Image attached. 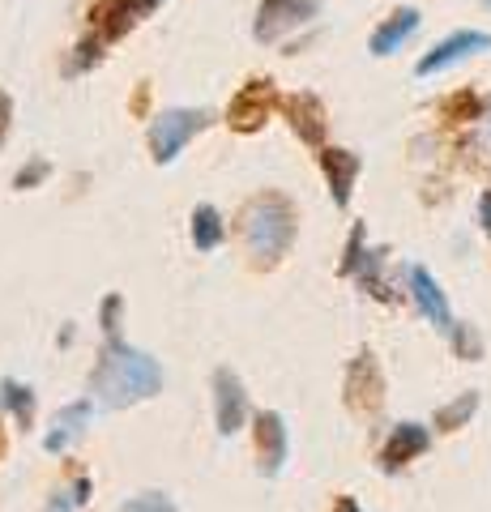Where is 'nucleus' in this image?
Masks as SVG:
<instances>
[{
    "label": "nucleus",
    "mask_w": 491,
    "mask_h": 512,
    "mask_svg": "<svg viewBox=\"0 0 491 512\" xmlns=\"http://www.w3.org/2000/svg\"><path fill=\"white\" fill-rule=\"evenodd\" d=\"M0 406L13 414L18 427H35V389L18 376H0Z\"/></svg>",
    "instance_id": "obj_18"
},
{
    "label": "nucleus",
    "mask_w": 491,
    "mask_h": 512,
    "mask_svg": "<svg viewBox=\"0 0 491 512\" xmlns=\"http://www.w3.org/2000/svg\"><path fill=\"white\" fill-rule=\"evenodd\" d=\"M210 389H214V427H218V436H223V440L240 436V431L252 423V410H248V389H244V380L235 376L231 367H214Z\"/></svg>",
    "instance_id": "obj_6"
},
{
    "label": "nucleus",
    "mask_w": 491,
    "mask_h": 512,
    "mask_svg": "<svg viewBox=\"0 0 491 512\" xmlns=\"http://www.w3.org/2000/svg\"><path fill=\"white\" fill-rule=\"evenodd\" d=\"M274 107H282V94L274 86V77H252V82H244L240 90L231 94L227 103V124L235 128V133H261V128L269 124V116H274Z\"/></svg>",
    "instance_id": "obj_5"
},
{
    "label": "nucleus",
    "mask_w": 491,
    "mask_h": 512,
    "mask_svg": "<svg viewBox=\"0 0 491 512\" xmlns=\"http://www.w3.org/2000/svg\"><path fill=\"white\" fill-rule=\"evenodd\" d=\"M120 325H124V295L120 291H107L99 303V329L107 342H120Z\"/></svg>",
    "instance_id": "obj_26"
},
{
    "label": "nucleus",
    "mask_w": 491,
    "mask_h": 512,
    "mask_svg": "<svg viewBox=\"0 0 491 512\" xmlns=\"http://www.w3.org/2000/svg\"><path fill=\"white\" fill-rule=\"evenodd\" d=\"M487 47H491V35H487V30H453L449 39H440L432 52H427V56L415 64V73H419V77H436V73L453 69V64L470 60L474 52H487Z\"/></svg>",
    "instance_id": "obj_10"
},
{
    "label": "nucleus",
    "mask_w": 491,
    "mask_h": 512,
    "mask_svg": "<svg viewBox=\"0 0 491 512\" xmlns=\"http://www.w3.org/2000/svg\"><path fill=\"white\" fill-rule=\"evenodd\" d=\"M321 18V0H261L252 18V39L257 43H282L295 30L312 26Z\"/></svg>",
    "instance_id": "obj_4"
},
{
    "label": "nucleus",
    "mask_w": 491,
    "mask_h": 512,
    "mask_svg": "<svg viewBox=\"0 0 491 512\" xmlns=\"http://www.w3.org/2000/svg\"><path fill=\"white\" fill-rule=\"evenodd\" d=\"M158 9H163V0H94L90 26H94V35H99L103 43H116V39L129 35L137 22L154 18Z\"/></svg>",
    "instance_id": "obj_9"
},
{
    "label": "nucleus",
    "mask_w": 491,
    "mask_h": 512,
    "mask_svg": "<svg viewBox=\"0 0 491 512\" xmlns=\"http://www.w3.org/2000/svg\"><path fill=\"white\" fill-rule=\"evenodd\" d=\"M146 103H150V86H141L137 99H133V111H146Z\"/></svg>",
    "instance_id": "obj_32"
},
{
    "label": "nucleus",
    "mask_w": 491,
    "mask_h": 512,
    "mask_svg": "<svg viewBox=\"0 0 491 512\" xmlns=\"http://www.w3.org/2000/svg\"><path fill=\"white\" fill-rule=\"evenodd\" d=\"M5 448H9V444H5V427H0V457H5Z\"/></svg>",
    "instance_id": "obj_33"
},
{
    "label": "nucleus",
    "mask_w": 491,
    "mask_h": 512,
    "mask_svg": "<svg viewBox=\"0 0 491 512\" xmlns=\"http://www.w3.org/2000/svg\"><path fill=\"white\" fill-rule=\"evenodd\" d=\"M103 39L99 35H90V39H82L73 47V56H69V64H65V77H82V73H90L94 64H103Z\"/></svg>",
    "instance_id": "obj_25"
},
{
    "label": "nucleus",
    "mask_w": 491,
    "mask_h": 512,
    "mask_svg": "<svg viewBox=\"0 0 491 512\" xmlns=\"http://www.w3.org/2000/svg\"><path fill=\"white\" fill-rule=\"evenodd\" d=\"M9 128H13V99H9L5 90H0V146H5Z\"/></svg>",
    "instance_id": "obj_29"
},
{
    "label": "nucleus",
    "mask_w": 491,
    "mask_h": 512,
    "mask_svg": "<svg viewBox=\"0 0 491 512\" xmlns=\"http://www.w3.org/2000/svg\"><path fill=\"white\" fill-rule=\"evenodd\" d=\"M427 448H432V427H423V423H398L389 431V440L380 444V470L385 474H398L406 470L410 461H419Z\"/></svg>",
    "instance_id": "obj_11"
},
{
    "label": "nucleus",
    "mask_w": 491,
    "mask_h": 512,
    "mask_svg": "<svg viewBox=\"0 0 491 512\" xmlns=\"http://www.w3.org/2000/svg\"><path fill=\"white\" fill-rule=\"evenodd\" d=\"M342 393H346V406L355 414H376L385 406V372L372 350H359V355L346 363V380H342Z\"/></svg>",
    "instance_id": "obj_8"
},
{
    "label": "nucleus",
    "mask_w": 491,
    "mask_h": 512,
    "mask_svg": "<svg viewBox=\"0 0 491 512\" xmlns=\"http://www.w3.org/2000/svg\"><path fill=\"white\" fill-rule=\"evenodd\" d=\"M487 5H491V0H487Z\"/></svg>",
    "instance_id": "obj_35"
},
{
    "label": "nucleus",
    "mask_w": 491,
    "mask_h": 512,
    "mask_svg": "<svg viewBox=\"0 0 491 512\" xmlns=\"http://www.w3.org/2000/svg\"><path fill=\"white\" fill-rule=\"evenodd\" d=\"M479 227H483V235L491 239V188L479 197Z\"/></svg>",
    "instance_id": "obj_30"
},
{
    "label": "nucleus",
    "mask_w": 491,
    "mask_h": 512,
    "mask_svg": "<svg viewBox=\"0 0 491 512\" xmlns=\"http://www.w3.org/2000/svg\"><path fill=\"white\" fill-rule=\"evenodd\" d=\"M479 406H483V397H479V389H470V393H457L453 402H445L436 414H432V427L436 431H462L474 414H479Z\"/></svg>",
    "instance_id": "obj_20"
},
{
    "label": "nucleus",
    "mask_w": 491,
    "mask_h": 512,
    "mask_svg": "<svg viewBox=\"0 0 491 512\" xmlns=\"http://www.w3.org/2000/svg\"><path fill=\"white\" fill-rule=\"evenodd\" d=\"M120 512H180V508L167 491H141V495H129L120 504Z\"/></svg>",
    "instance_id": "obj_28"
},
{
    "label": "nucleus",
    "mask_w": 491,
    "mask_h": 512,
    "mask_svg": "<svg viewBox=\"0 0 491 512\" xmlns=\"http://www.w3.org/2000/svg\"><path fill=\"white\" fill-rule=\"evenodd\" d=\"M47 180H52V163H47V158H30V163H22L18 171H13V188L18 192H35Z\"/></svg>",
    "instance_id": "obj_27"
},
{
    "label": "nucleus",
    "mask_w": 491,
    "mask_h": 512,
    "mask_svg": "<svg viewBox=\"0 0 491 512\" xmlns=\"http://www.w3.org/2000/svg\"><path fill=\"white\" fill-rule=\"evenodd\" d=\"M90 423H94V397H82V402H69L65 410H56L52 427L43 431V453H52V457L69 453V448L90 431Z\"/></svg>",
    "instance_id": "obj_14"
},
{
    "label": "nucleus",
    "mask_w": 491,
    "mask_h": 512,
    "mask_svg": "<svg viewBox=\"0 0 491 512\" xmlns=\"http://www.w3.org/2000/svg\"><path fill=\"white\" fill-rule=\"evenodd\" d=\"M385 261H389V252H385V248H368V256H363V265L355 269V282L363 286V295L393 303L398 295H393V286L385 282Z\"/></svg>",
    "instance_id": "obj_19"
},
{
    "label": "nucleus",
    "mask_w": 491,
    "mask_h": 512,
    "mask_svg": "<svg viewBox=\"0 0 491 512\" xmlns=\"http://www.w3.org/2000/svg\"><path fill=\"white\" fill-rule=\"evenodd\" d=\"M210 124H214V111H205V107H163L150 120V133H146L150 158L158 167H171L184 154L188 141H193L197 133H205Z\"/></svg>",
    "instance_id": "obj_3"
},
{
    "label": "nucleus",
    "mask_w": 491,
    "mask_h": 512,
    "mask_svg": "<svg viewBox=\"0 0 491 512\" xmlns=\"http://www.w3.org/2000/svg\"><path fill=\"white\" fill-rule=\"evenodd\" d=\"M334 512H363V508H359V500H355V495H338Z\"/></svg>",
    "instance_id": "obj_31"
},
{
    "label": "nucleus",
    "mask_w": 491,
    "mask_h": 512,
    "mask_svg": "<svg viewBox=\"0 0 491 512\" xmlns=\"http://www.w3.org/2000/svg\"><path fill=\"white\" fill-rule=\"evenodd\" d=\"M252 440H257V470L261 478H278L291 461V427L278 410L252 414Z\"/></svg>",
    "instance_id": "obj_7"
},
{
    "label": "nucleus",
    "mask_w": 491,
    "mask_h": 512,
    "mask_svg": "<svg viewBox=\"0 0 491 512\" xmlns=\"http://www.w3.org/2000/svg\"><path fill=\"white\" fill-rule=\"evenodd\" d=\"M483 116H487V120H491V99H487V103H483Z\"/></svg>",
    "instance_id": "obj_34"
},
{
    "label": "nucleus",
    "mask_w": 491,
    "mask_h": 512,
    "mask_svg": "<svg viewBox=\"0 0 491 512\" xmlns=\"http://www.w3.org/2000/svg\"><path fill=\"white\" fill-rule=\"evenodd\" d=\"M449 346H453V355L462 363H479L483 359V338H479V329L474 325H466V320H457V325L449 329Z\"/></svg>",
    "instance_id": "obj_22"
},
{
    "label": "nucleus",
    "mask_w": 491,
    "mask_h": 512,
    "mask_svg": "<svg viewBox=\"0 0 491 512\" xmlns=\"http://www.w3.org/2000/svg\"><path fill=\"white\" fill-rule=\"evenodd\" d=\"M316 163L325 171V184H329V197H334L338 210H346L355 197V184H359V171H363V158L355 150H342V146H325L316 154Z\"/></svg>",
    "instance_id": "obj_13"
},
{
    "label": "nucleus",
    "mask_w": 491,
    "mask_h": 512,
    "mask_svg": "<svg viewBox=\"0 0 491 512\" xmlns=\"http://www.w3.org/2000/svg\"><path fill=\"white\" fill-rule=\"evenodd\" d=\"M363 256H368V227L355 222L351 235H346V248H342V261H338V274L342 278H355V269L363 265Z\"/></svg>",
    "instance_id": "obj_24"
},
{
    "label": "nucleus",
    "mask_w": 491,
    "mask_h": 512,
    "mask_svg": "<svg viewBox=\"0 0 491 512\" xmlns=\"http://www.w3.org/2000/svg\"><path fill=\"white\" fill-rule=\"evenodd\" d=\"M440 116L453 120V124H466V120H479L483 116V99L474 90H457L445 99V107H440Z\"/></svg>",
    "instance_id": "obj_23"
},
{
    "label": "nucleus",
    "mask_w": 491,
    "mask_h": 512,
    "mask_svg": "<svg viewBox=\"0 0 491 512\" xmlns=\"http://www.w3.org/2000/svg\"><path fill=\"white\" fill-rule=\"evenodd\" d=\"M406 286H410V299H415V308L432 320V325L440 329V333H449L457 320H453V312H449V299H445V291H440V282L427 274L423 265H410L406 269Z\"/></svg>",
    "instance_id": "obj_15"
},
{
    "label": "nucleus",
    "mask_w": 491,
    "mask_h": 512,
    "mask_svg": "<svg viewBox=\"0 0 491 512\" xmlns=\"http://www.w3.org/2000/svg\"><path fill=\"white\" fill-rule=\"evenodd\" d=\"M240 235L252 256V265H278L291 252L299 235V214L282 192H261L252 197L240 214Z\"/></svg>",
    "instance_id": "obj_2"
},
{
    "label": "nucleus",
    "mask_w": 491,
    "mask_h": 512,
    "mask_svg": "<svg viewBox=\"0 0 491 512\" xmlns=\"http://www.w3.org/2000/svg\"><path fill=\"white\" fill-rule=\"evenodd\" d=\"M90 500V474H77L69 487H56L43 512H82Z\"/></svg>",
    "instance_id": "obj_21"
},
{
    "label": "nucleus",
    "mask_w": 491,
    "mask_h": 512,
    "mask_svg": "<svg viewBox=\"0 0 491 512\" xmlns=\"http://www.w3.org/2000/svg\"><path fill=\"white\" fill-rule=\"evenodd\" d=\"M282 111H287V124L291 133L304 141L312 150H325V133H329V116H325V103L316 99V94L299 90L291 99H282Z\"/></svg>",
    "instance_id": "obj_12"
},
{
    "label": "nucleus",
    "mask_w": 491,
    "mask_h": 512,
    "mask_svg": "<svg viewBox=\"0 0 491 512\" xmlns=\"http://www.w3.org/2000/svg\"><path fill=\"white\" fill-rule=\"evenodd\" d=\"M154 393H163V367H158V359L129 346L124 338L107 342L90 372L94 402H103L107 410H129V406L150 402Z\"/></svg>",
    "instance_id": "obj_1"
},
{
    "label": "nucleus",
    "mask_w": 491,
    "mask_h": 512,
    "mask_svg": "<svg viewBox=\"0 0 491 512\" xmlns=\"http://www.w3.org/2000/svg\"><path fill=\"white\" fill-rule=\"evenodd\" d=\"M188 239H193L197 252H218L227 244V218L218 214V205L201 201L193 214H188Z\"/></svg>",
    "instance_id": "obj_17"
},
{
    "label": "nucleus",
    "mask_w": 491,
    "mask_h": 512,
    "mask_svg": "<svg viewBox=\"0 0 491 512\" xmlns=\"http://www.w3.org/2000/svg\"><path fill=\"white\" fill-rule=\"evenodd\" d=\"M419 9H398V13H389L385 22H380L376 30H372V39H368V52L372 56H393V52H402V47L419 35Z\"/></svg>",
    "instance_id": "obj_16"
}]
</instances>
